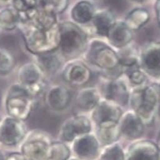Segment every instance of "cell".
I'll return each instance as SVG.
<instances>
[{"instance_id":"cell-15","label":"cell","mask_w":160,"mask_h":160,"mask_svg":"<svg viewBox=\"0 0 160 160\" xmlns=\"http://www.w3.org/2000/svg\"><path fill=\"white\" fill-rule=\"evenodd\" d=\"M101 143L95 134L89 133L77 137L72 143V152L81 160H94L100 155Z\"/></svg>"},{"instance_id":"cell-14","label":"cell","mask_w":160,"mask_h":160,"mask_svg":"<svg viewBox=\"0 0 160 160\" xmlns=\"http://www.w3.org/2000/svg\"><path fill=\"white\" fill-rule=\"evenodd\" d=\"M121 137L130 141H136L142 138L146 130V124L133 110L124 112L119 121Z\"/></svg>"},{"instance_id":"cell-7","label":"cell","mask_w":160,"mask_h":160,"mask_svg":"<svg viewBox=\"0 0 160 160\" xmlns=\"http://www.w3.org/2000/svg\"><path fill=\"white\" fill-rule=\"evenodd\" d=\"M17 75L18 83L23 86L34 98L42 94L46 89V75L35 61L22 65Z\"/></svg>"},{"instance_id":"cell-42","label":"cell","mask_w":160,"mask_h":160,"mask_svg":"<svg viewBox=\"0 0 160 160\" xmlns=\"http://www.w3.org/2000/svg\"><path fill=\"white\" fill-rule=\"evenodd\" d=\"M2 30H3V29H2V26H1V25H0V35H1V33H2Z\"/></svg>"},{"instance_id":"cell-23","label":"cell","mask_w":160,"mask_h":160,"mask_svg":"<svg viewBox=\"0 0 160 160\" xmlns=\"http://www.w3.org/2000/svg\"><path fill=\"white\" fill-rule=\"evenodd\" d=\"M151 19V14L148 10L138 7L132 10L124 18V22L132 31H137L143 28Z\"/></svg>"},{"instance_id":"cell-11","label":"cell","mask_w":160,"mask_h":160,"mask_svg":"<svg viewBox=\"0 0 160 160\" xmlns=\"http://www.w3.org/2000/svg\"><path fill=\"white\" fill-rule=\"evenodd\" d=\"M62 78L69 85L85 87L92 78V72L87 63L78 59L68 60L61 69Z\"/></svg>"},{"instance_id":"cell-38","label":"cell","mask_w":160,"mask_h":160,"mask_svg":"<svg viewBox=\"0 0 160 160\" xmlns=\"http://www.w3.org/2000/svg\"><path fill=\"white\" fill-rule=\"evenodd\" d=\"M156 116L158 117V119L160 120V102L159 104H158V108H157V111H156Z\"/></svg>"},{"instance_id":"cell-30","label":"cell","mask_w":160,"mask_h":160,"mask_svg":"<svg viewBox=\"0 0 160 160\" xmlns=\"http://www.w3.org/2000/svg\"><path fill=\"white\" fill-rule=\"evenodd\" d=\"M16 61L14 56L6 48H0V75H7L14 70Z\"/></svg>"},{"instance_id":"cell-44","label":"cell","mask_w":160,"mask_h":160,"mask_svg":"<svg viewBox=\"0 0 160 160\" xmlns=\"http://www.w3.org/2000/svg\"><path fill=\"white\" fill-rule=\"evenodd\" d=\"M0 100H1V94H0Z\"/></svg>"},{"instance_id":"cell-20","label":"cell","mask_w":160,"mask_h":160,"mask_svg":"<svg viewBox=\"0 0 160 160\" xmlns=\"http://www.w3.org/2000/svg\"><path fill=\"white\" fill-rule=\"evenodd\" d=\"M117 21L115 14L110 9H100L95 11L91 24L98 36L106 38L109 29Z\"/></svg>"},{"instance_id":"cell-2","label":"cell","mask_w":160,"mask_h":160,"mask_svg":"<svg viewBox=\"0 0 160 160\" xmlns=\"http://www.w3.org/2000/svg\"><path fill=\"white\" fill-rule=\"evenodd\" d=\"M59 52L64 60H75L84 55L88 45V36L79 25L74 22H60Z\"/></svg>"},{"instance_id":"cell-33","label":"cell","mask_w":160,"mask_h":160,"mask_svg":"<svg viewBox=\"0 0 160 160\" xmlns=\"http://www.w3.org/2000/svg\"><path fill=\"white\" fill-rule=\"evenodd\" d=\"M6 160H27L26 157L22 155V152H10L8 155H7V158Z\"/></svg>"},{"instance_id":"cell-21","label":"cell","mask_w":160,"mask_h":160,"mask_svg":"<svg viewBox=\"0 0 160 160\" xmlns=\"http://www.w3.org/2000/svg\"><path fill=\"white\" fill-rule=\"evenodd\" d=\"M56 52L35 56V62L41 67L46 76L55 75L62 69L63 66V60H64V59L60 52L56 53Z\"/></svg>"},{"instance_id":"cell-35","label":"cell","mask_w":160,"mask_h":160,"mask_svg":"<svg viewBox=\"0 0 160 160\" xmlns=\"http://www.w3.org/2000/svg\"><path fill=\"white\" fill-rule=\"evenodd\" d=\"M155 10L157 17H160V0H156L155 1Z\"/></svg>"},{"instance_id":"cell-34","label":"cell","mask_w":160,"mask_h":160,"mask_svg":"<svg viewBox=\"0 0 160 160\" xmlns=\"http://www.w3.org/2000/svg\"><path fill=\"white\" fill-rule=\"evenodd\" d=\"M12 0H0V10L6 7L11 5Z\"/></svg>"},{"instance_id":"cell-16","label":"cell","mask_w":160,"mask_h":160,"mask_svg":"<svg viewBox=\"0 0 160 160\" xmlns=\"http://www.w3.org/2000/svg\"><path fill=\"white\" fill-rule=\"evenodd\" d=\"M72 102V94L66 86L55 84L47 89L44 94V102L53 112H60L68 109Z\"/></svg>"},{"instance_id":"cell-43","label":"cell","mask_w":160,"mask_h":160,"mask_svg":"<svg viewBox=\"0 0 160 160\" xmlns=\"http://www.w3.org/2000/svg\"><path fill=\"white\" fill-rule=\"evenodd\" d=\"M158 87H159V89H160V78H159V82H158Z\"/></svg>"},{"instance_id":"cell-37","label":"cell","mask_w":160,"mask_h":160,"mask_svg":"<svg viewBox=\"0 0 160 160\" xmlns=\"http://www.w3.org/2000/svg\"><path fill=\"white\" fill-rule=\"evenodd\" d=\"M6 158H7V155L3 151L0 149V160H6Z\"/></svg>"},{"instance_id":"cell-29","label":"cell","mask_w":160,"mask_h":160,"mask_svg":"<svg viewBox=\"0 0 160 160\" xmlns=\"http://www.w3.org/2000/svg\"><path fill=\"white\" fill-rule=\"evenodd\" d=\"M72 155V150L66 143L60 141L52 142L50 145L49 160H68Z\"/></svg>"},{"instance_id":"cell-17","label":"cell","mask_w":160,"mask_h":160,"mask_svg":"<svg viewBox=\"0 0 160 160\" xmlns=\"http://www.w3.org/2000/svg\"><path fill=\"white\" fill-rule=\"evenodd\" d=\"M125 160H160V148L152 140H136L128 148Z\"/></svg>"},{"instance_id":"cell-19","label":"cell","mask_w":160,"mask_h":160,"mask_svg":"<svg viewBox=\"0 0 160 160\" xmlns=\"http://www.w3.org/2000/svg\"><path fill=\"white\" fill-rule=\"evenodd\" d=\"M102 99L100 90L94 87H82L75 97V104L82 112H92Z\"/></svg>"},{"instance_id":"cell-32","label":"cell","mask_w":160,"mask_h":160,"mask_svg":"<svg viewBox=\"0 0 160 160\" xmlns=\"http://www.w3.org/2000/svg\"><path fill=\"white\" fill-rule=\"evenodd\" d=\"M69 0H44V8L52 10L55 14H61L68 8Z\"/></svg>"},{"instance_id":"cell-28","label":"cell","mask_w":160,"mask_h":160,"mask_svg":"<svg viewBox=\"0 0 160 160\" xmlns=\"http://www.w3.org/2000/svg\"><path fill=\"white\" fill-rule=\"evenodd\" d=\"M126 152L122 145L117 143L105 146L103 150L101 151L99 160H125Z\"/></svg>"},{"instance_id":"cell-13","label":"cell","mask_w":160,"mask_h":160,"mask_svg":"<svg viewBox=\"0 0 160 160\" xmlns=\"http://www.w3.org/2000/svg\"><path fill=\"white\" fill-rule=\"evenodd\" d=\"M139 64L148 76L160 78L159 41H151L142 47Z\"/></svg>"},{"instance_id":"cell-40","label":"cell","mask_w":160,"mask_h":160,"mask_svg":"<svg viewBox=\"0 0 160 160\" xmlns=\"http://www.w3.org/2000/svg\"><path fill=\"white\" fill-rule=\"evenodd\" d=\"M156 18H157V22H158V25L160 28V17H157L156 16Z\"/></svg>"},{"instance_id":"cell-4","label":"cell","mask_w":160,"mask_h":160,"mask_svg":"<svg viewBox=\"0 0 160 160\" xmlns=\"http://www.w3.org/2000/svg\"><path fill=\"white\" fill-rule=\"evenodd\" d=\"M35 98L20 83H14L8 88L4 105L8 116L26 121L34 107Z\"/></svg>"},{"instance_id":"cell-9","label":"cell","mask_w":160,"mask_h":160,"mask_svg":"<svg viewBox=\"0 0 160 160\" xmlns=\"http://www.w3.org/2000/svg\"><path fill=\"white\" fill-rule=\"evenodd\" d=\"M93 121L83 114H78L63 121L59 132V140L66 143H72L77 137L91 133Z\"/></svg>"},{"instance_id":"cell-22","label":"cell","mask_w":160,"mask_h":160,"mask_svg":"<svg viewBox=\"0 0 160 160\" xmlns=\"http://www.w3.org/2000/svg\"><path fill=\"white\" fill-rule=\"evenodd\" d=\"M95 8L94 5L87 0H81L74 5L71 10V18L72 22L78 25H86L91 23Z\"/></svg>"},{"instance_id":"cell-39","label":"cell","mask_w":160,"mask_h":160,"mask_svg":"<svg viewBox=\"0 0 160 160\" xmlns=\"http://www.w3.org/2000/svg\"><path fill=\"white\" fill-rule=\"evenodd\" d=\"M157 144L158 145V147H159V148H160V132H159V134H158V141H157Z\"/></svg>"},{"instance_id":"cell-31","label":"cell","mask_w":160,"mask_h":160,"mask_svg":"<svg viewBox=\"0 0 160 160\" xmlns=\"http://www.w3.org/2000/svg\"><path fill=\"white\" fill-rule=\"evenodd\" d=\"M44 0H12L11 6L18 11L23 13L29 9L44 7Z\"/></svg>"},{"instance_id":"cell-10","label":"cell","mask_w":160,"mask_h":160,"mask_svg":"<svg viewBox=\"0 0 160 160\" xmlns=\"http://www.w3.org/2000/svg\"><path fill=\"white\" fill-rule=\"evenodd\" d=\"M123 109L117 103L102 98L95 109L91 112V120L97 128L115 125L119 124Z\"/></svg>"},{"instance_id":"cell-25","label":"cell","mask_w":160,"mask_h":160,"mask_svg":"<svg viewBox=\"0 0 160 160\" xmlns=\"http://www.w3.org/2000/svg\"><path fill=\"white\" fill-rule=\"evenodd\" d=\"M117 52L119 58L120 65L124 68V70L140 65V51H138L137 48L132 44L124 48L117 50Z\"/></svg>"},{"instance_id":"cell-3","label":"cell","mask_w":160,"mask_h":160,"mask_svg":"<svg viewBox=\"0 0 160 160\" xmlns=\"http://www.w3.org/2000/svg\"><path fill=\"white\" fill-rule=\"evenodd\" d=\"M159 102L160 89L158 83L148 84L142 88L131 90L128 105L146 125L153 123Z\"/></svg>"},{"instance_id":"cell-41","label":"cell","mask_w":160,"mask_h":160,"mask_svg":"<svg viewBox=\"0 0 160 160\" xmlns=\"http://www.w3.org/2000/svg\"><path fill=\"white\" fill-rule=\"evenodd\" d=\"M68 160H81V159L78 158L77 157H74V158H70Z\"/></svg>"},{"instance_id":"cell-45","label":"cell","mask_w":160,"mask_h":160,"mask_svg":"<svg viewBox=\"0 0 160 160\" xmlns=\"http://www.w3.org/2000/svg\"><path fill=\"white\" fill-rule=\"evenodd\" d=\"M0 120H1V119H0Z\"/></svg>"},{"instance_id":"cell-24","label":"cell","mask_w":160,"mask_h":160,"mask_svg":"<svg viewBox=\"0 0 160 160\" xmlns=\"http://www.w3.org/2000/svg\"><path fill=\"white\" fill-rule=\"evenodd\" d=\"M20 22V14L11 5L0 10V25L3 30H14L19 27Z\"/></svg>"},{"instance_id":"cell-36","label":"cell","mask_w":160,"mask_h":160,"mask_svg":"<svg viewBox=\"0 0 160 160\" xmlns=\"http://www.w3.org/2000/svg\"><path fill=\"white\" fill-rule=\"evenodd\" d=\"M130 2H132L134 4H142V3H144L146 1L148 0H128Z\"/></svg>"},{"instance_id":"cell-12","label":"cell","mask_w":160,"mask_h":160,"mask_svg":"<svg viewBox=\"0 0 160 160\" xmlns=\"http://www.w3.org/2000/svg\"><path fill=\"white\" fill-rule=\"evenodd\" d=\"M100 92L102 98L115 102L124 107L128 105L131 89L126 80L119 77L114 79H106Z\"/></svg>"},{"instance_id":"cell-27","label":"cell","mask_w":160,"mask_h":160,"mask_svg":"<svg viewBox=\"0 0 160 160\" xmlns=\"http://www.w3.org/2000/svg\"><path fill=\"white\" fill-rule=\"evenodd\" d=\"M127 74L128 83L133 88H142L149 84L148 75L140 68V65L124 70Z\"/></svg>"},{"instance_id":"cell-8","label":"cell","mask_w":160,"mask_h":160,"mask_svg":"<svg viewBox=\"0 0 160 160\" xmlns=\"http://www.w3.org/2000/svg\"><path fill=\"white\" fill-rule=\"evenodd\" d=\"M28 132L25 121L6 116L0 120V143L5 147L21 144Z\"/></svg>"},{"instance_id":"cell-6","label":"cell","mask_w":160,"mask_h":160,"mask_svg":"<svg viewBox=\"0 0 160 160\" xmlns=\"http://www.w3.org/2000/svg\"><path fill=\"white\" fill-rule=\"evenodd\" d=\"M51 137L40 130L29 132L21 143L20 152L27 160H49Z\"/></svg>"},{"instance_id":"cell-1","label":"cell","mask_w":160,"mask_h":160,"mask_svg":"<svg viewBox=\"0 0 160 160\" xmlns=\"http://www.w3.org/2000/svg\"><path fill=\"white\" fill-rule=\"evenodd\" d=\"M20 29L26 48L35 56L52 52L60 46V22L50 29H41L28 23H20Z\"/></svg>"},{"instance_id":"cell-5","label":"cell","mask_w":160,"mask_h":160,"mask_svg":"<svg viewBox=\"0 0 160 160\" xmlns=\"http://www.w3.org/2000/svg\"><path fill=\"white\" fill-rule=\"evenodd\" d=\"M84 56L90 65L102 72L114 70L121 66L117 50L108 42L97 38L89 41Z\"/></svg>"},{"instance_id":"cell-26","label":"cell","mask_w":160,"mask_h":160,"mask_svg":"<svg viewBox=\"0 0 160 160\" xmlns=\"http://www.w3.org/2000/svg\"><path fill=\"white\" fill-rule=\"evenodd\" d=\"M96 136L100 142L101 145L103 147L118 142L121 137V130L119 124L115 125L97 128Z\"/></svg>"},{"instance_id":"cell-18","label":"cell","mask_w":160,"mask_h":160,"mask_svg":"<svg viewBox=\"0 0 160 160\" xmlns=\"http://www.w3.org/2000/svg\"><path fill=\"white\" fill-rule=\"evenodd\" d=\"M108 43L116 50L121 49L132 44L133 31L128 26L124 21L118 20L108 32Z\"/></svg>"}]
</instances>
